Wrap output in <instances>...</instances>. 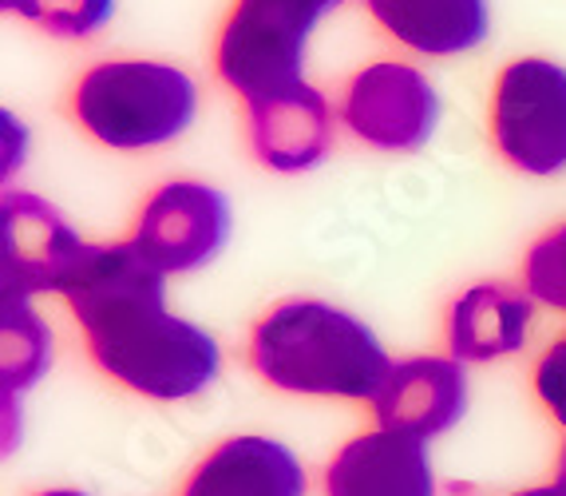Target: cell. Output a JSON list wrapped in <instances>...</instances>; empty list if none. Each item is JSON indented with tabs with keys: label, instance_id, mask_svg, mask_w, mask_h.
<instances>
[{
	"label": "cell",
	"instance_id": "obj_2",
	"mask_svg": "<svg viewBox=\"0 0 566 496\" xmlns=\"http://www.w3.org/2000/svg\"><path fill=\"white\" fill-rule=\"evenodd\" d=\"M250 370L297 397L377 401L392 358L357 314L322 298H285L250 330Z\"/></svg>",
	"mask_w": 566,
	"mask_h": 496
},
{
	"label": "cell",
	"instance_id": "obj_3",
	"mask_svg": "<svg viewBox=\"0 0 566 496\" xmlns=\"http://www.w3.org/2000/svg\"><path fill=\"white\" fill-rule=\"evenodd\" d=\"M199 115V84L163 60H99L72 87V120L112 152L175 144Z\"/></svg>",
	"mask_w": 566,
	"mask_h": 496
},
{
	"label": "cell",
	"instance_id": "obj_20",
	"mask_svg": "<svg viewBox=\"0 0 566 496\" xmlns=\"http://www.w3.org/2000/svg\"><path fill=\"white\" fill-rule=\"evenodd\" d=\"M40 496H87V493H76V488H48V493Z\"/></svg>",
	"mask_w": 566,
	"mask_h": 496
},
{
	"label": "cell",
	"instance_id": "obj_10",
	"mask_svg": "<svg viewBox=\"0 0 566 496\" xmlns=\"http://www.w3.org/2000/svg\"><path fill=\"white\" fill-rule=\"evenodd\" d=\"M380 430L432 441L468 413V370L460 358H405L373 401Z\"/></svg>",
	"mask_w": 566,
	"mask_h": 496
},
{
	"label": "cell",
	"instance_id": "obj_11",
	"mask_svg": "<svg viewBox=\"0 0 566 496\" xmlns=\"http://www.w3.org/2000/svg\"><path fill=\"white\" fill-rule=\"evenodd\" d=\"M325 496H436L428 445L397 430H368L325 468Z\"/></svg>",
	"mask_w": 566,
	"mask_h": 496
},
{
	"label": "cell",
	"instance_id": "obj_16",
	"mask_svg": "<svg viewBox=\"0 0 566 496\" xmlns=\"http://www.w3.org/2000/svg\"><path fill=\"white\" fill-rule=\"evenodd\" d=\"M0 9L36 24L48 37L84 40L115 17V0H0Z\"/></svg>",
	"mask_w": 566,
	"mask_h": 496
},
{
	"label": "cell",
	"instance_id": "obj_15",
	"mask_svg": "<svg viewBox=\"0 0 566 496\" xmlns=\"http://www.w3.org/2000/svg\"><path fill=\"white\" fill-rule=\"evenodd\" d=\"M52 365V330L36 314L32 298L0 294V397H4V445L12 437V405Z\"/></svg>",
	"mask_w": 566,
	"mask_h": 496
},
{
	"label": "cell",
	"instance_id": "obj_6",
	"mask_svg": "<svg viewBox=\"0 0 566 496\" xmlns=\"http://www.w3.org/2000/svg\"><path fill=\"white\" fill-rule=\"evenodd\" d=\"M340 124L373 152H420L440 124V96L420 68L377 60L345 84Z\"/></svg>",
	"mask_w": 566,
	"mask_h": 496
},
{
	"label": "cell",
	"instance_id": "obj_13",
	"mask_svg": "<svg viewBox=\"0 0 566 496\" xmlns=\"http://www.w3.org/2000/svg\"><path fill=\"white\" fill-rule=\"evenodd\" d=\"M535 298L507 282H475L448 310V353L460 362H495L531 338Z\"/></svg>",
	"mask_w": 566,
	"mask_h": 496
},
{
	"label": "cell",
	"instance_id": "obj_21",
	"mask_svg": "<svg viewBox=\"0 0 566 496\" xmlns=\"http://www.w3.org/2000/svg\"><path fill=\"white\" fill-rule=\"evenodd\" d=\"M555 485L566 488V445H563V457H558V480H555Z\"/></svg>",
	"mask_w": 566,
	"mask_h": 496
},
{
	"label": "cell",
	"instance_id": "obj_18",
	"mask_svg": "<svg viewBox=\"0 0 566 496\" xmlns=\"http://www.w3.org/2000/svg\"><path fill=\"white\" fill-rule=\"evenodd\" d=\"M535 393L547 405V413L566 430V334L555 345H547V353L535 365Z\"/></svg>",
	"mask_w": 566,
	"mask_h": 496
},
{
	"label": "cell",
	"instance_id": "obj_5",
	"mask_svg": "<svg viewBox=\"0 0 566 496\" xmlns=\"http://www.w3.org/2000/svg\"><path fill=\"white\" fill-rule=\"evenodd\" d=\"M491 144L515 172H566V68L543 56L511 60L491 87Z\"/></svg>",
	"mask_w": 566,
	"mask_h": 496
},
{
	"label": "cell",
	"instance_id": "obj_17",
	"mask_svg": "<svg viewBox=\"0 0 566 496\" xmlns=\"http://www.w3.org/2000/svg\"><path fill=\"white\" fill-rule=\"evenodd\" d=\"M523 290H527L535 302L566 314V223L547 230V235L527 250V262H523Z\"/></svg>",
	"mask_w": 566,
	"mask_h": 496
},
{
	"label": "cell",
	"instance_id": "obj_12",
	"mask_svg": "<svg viewBox=\"0 0 566 496\" xmlns=\"http://www.w3.org/2000/svg\"><path fill=\"white\" fill-rule=\"evenodd\" d=\"M182 496H305V468L274 437H230L195 465Z\"/></svg>",
	"mask_w": 566,
	"mask_h": 496
},
{
	"label": "cell",
	"instance_id": "obj_8",
	"mask_svg": "<svg viewBox=\"0 0 566 496\" xmlns=\"http://www.w3.org/2000/svg\"><path fill=\"white\" fill-rule=\"evenodd\" d=\"M87 239L40 195L4 192L0 199V294H60Z\"/></svg>",
	"mask_w": 566,
	"mask_h": 496
},
{
	"label": "cell",
	"instance_id": "obj_4",
	"mask_svg": "<svg viewBox=\"0 0 566 496\" xmlns=\"http://www.w3.org/2000/svg\"><path fill=\"white\" fill-rule=\"evenodd\" d=\"M345 0H234L214 40V76L242 104L305 80L313 29Z\"/></svg>",
	"mask_w": 566,
	"mask_h": 496
},
{
	"label": "cell",
	"instance_id": "obj_7",
	"mask_svg": "<svg viewBox=\"0 0 566 496\" xmlns=\"http://www.w3.org/2000/svg\"><path fill=\"white\" fill-rule=\"evenodd\" d=\"M230 227L234 210L218 187L199 179H170L147 195L132 242L163 275H190L222 255Z\"/></svg>",
	"mask_w": 566,
	"mask_h": 496
},
{
	"label": "cell",
	"instance_id": "obj_19",
	"mask_svg": "<svg viewBox=\"0 0 566 496\" xmlns=\"http://www.w3.org/2000/svg\"><path fill=\"white\" fill-rule=\"evenodd\" d=\"M507 496H566L563 485H535V488H523V493H507Z\"/></svg>",
	"mask_w": 566,
	"mask_h": 496
},
{
	"label": "cell",
	"instance_id": "obj_1",
	"mask_svg": "<svg viewBox=\"0 0 566 496\" xmlns=\"http://www.w3.org/2000/svg\"><path fill=\"white\" fill-rule=\"evenodd\" d=\"M60 298L99 373L151 401H187L218 382V338L170 314L167 275L132 239L87 242Z\"/></svg>",
	"mask_w": 566,
	"mask_h": 496
},
{
	"label": "cell",
	"instance_id": "obj_9",
	"mask_svg": "<svg viewBox=\"0 0 566 496\" xmlns=\"http://www.w3.org/2000/svg\"><path fill=\"white\" fill-rule=\"evenodd\" d=\"M245 140L270 172H310L333 147V107L310 80H297L245 104Z\"/></svg>",
	"mask_w": 566,
	"mask_h": 496
},
{
	"label": "cell",
	"instance_id": "obj_14",
	"mask_svg": "<svg viewBox=\"0 0 566 496\" xmlns=\"http://www.w3.org/2000/svg\"><path fill=\"white\" fill-rule=\"evenodd\" d=\"M365 9L416 56H463L491 37L488 0H365Z\"/></svg>",
	"mask_w": 566,
	"mask_h": 496
}]
</instances>
